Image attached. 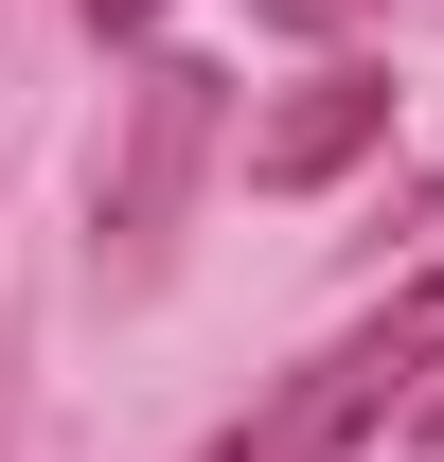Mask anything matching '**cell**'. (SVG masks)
Listing matches in <instances>:
<instances>
[{"instance_id": "5b68a950", "label": "cell", "mask_w": 444, "mask_h": 462, "mask_svg": "<svg viewBox=\"0 0 444 462\" xmlns=\"http://www.w3.org/2000/svg\"><path fill=\"white\" fill-rule=\"evenodd\" d=\"M267 18H338V0H267Z\"/></svg>"}, {"instance_id": "6da1fadb", "label": "cell", "mask_w": 444, "mask_h": 462, "mask_svg": "<svg viewBox=\"0 0 444 462\" xmlns=\"http://www.w3.org/2000/svg\"><path fill=\"white\" fill-rule=\"evenodd\" d=\"M391 409H444V249L374 302V320H338V338L302 356V374H284V392L249 409L214 462H356Z\"/></svg>"}, {"instance_id": "3957f363", "label": "cell", "mask_w": 444, "mask_h": 462, "mask_svg": "<svg viewBox=\"0 0 444 462\" xmlns=\"http://www.w3.org/2000/svg\"><path fill=\"white\" fill-rule=\"evenodd\" d=\"M374 143H391V71L338 54V71H302V89L249 125V196H320V178H356Z\"/></svg>"}, {"instance_id": "7a4b0ae2", "label": "cell", "mask_w": 444, "mask_h": 462, "mask_svg": "<svg viewBox=\"0 0 444 462\" xmlns=\"http://www.w3.org/2000/svg\"><path fill=\"white\" fill-rule=\"evenodd\" d=\"M196 161H214V71L161 54L143 89H125V161H107V267H161L178 196H196Z\"/></svg>"}, {"instance_id": "277c9868", "label": "cell", "mask_w": 444, "mask_h": 462, "mask_svg": "<svg viewBox=\"0 0 444 462\" xmlns=\"http://www.w3.org/2000/svg\"><path fill=\"white\" fill-rule=\"evenodd\" d=\"M143 18H161V0H89V36H143Z\"/></svg>"}]
</instances>
